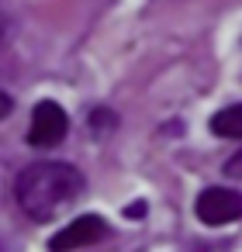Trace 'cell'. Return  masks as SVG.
I'll return each mask as SVG.
<instances>
[{"instance_id":"6da1fadb","label":"cell","mask_w":242,"mask_h":252,"mask_svg":"<svg viewBox=\"0 0 242 252\" xmlns=\"http://www.w3.org/2000/svg\"><path fill=\"white\" fill-rule=\"evenodd\" d=\"M80 190H83V176L69 162H35L14 183L21 211L35 221L56 218L69 200L80 197Z\"/></svg>"},{"instance_id":"7a4b0ae2","label":"cell","mask_w":242,"mask_h":252,"mask_svg":"<svg viewBox=\"0 0 242 252\" xmlns=\"http://www.w3.org/2000/svg\"><path fill=\"white\" fill-rule=\"evenodd\" d=\"M69 131V118L56 100H42L32 111V128H28V145L35 149H52L66 138Z\"/></svg>"},{"instance_id":"3957f363","label":"cell","mask_w":242,"mask_h":252,"mask_svg":"<svg viewBox=\"0 0 242 252\" xmlns=\"http://www.w3.org/2000/svg\"><path fill=\"white\" fill-rule=\"evenodd\" d=\"M197 218L204 224H228V221H239L242 218V193L228 190V187H211L197 197L194 204Z\"/></svg>"},{"instance_id":"277c9868","label":"cell","mask_w":242,"mask_h":252,"mask_svg":"<svg viewBox=\"0 0 242 252\" xmlns=\"http://www.w3.org/2000/svg\"><path fill=\"white\" fill-rule=\"evenodd\" d=\"M104 235H107V224H104V218H97V214H83V218H76L73 224L59 228V231L52 235L49 249H52V252H69V249L94 245V242H101Z\"/></svg>"},{"instance_id":"5b68a950","label":"cell","mask_w":242,"mask_h":252,"mask_svg":"<svg viewBox=\"0 0 242 252\" xmlns=\"http://www.w3.org/2000/svg\"><path fill=\"white\" fill-rule=\"evenodd\" d=\"M211 131L218 138H242V104L235 107H225L211 118Z\"/></svg>"},{"instance_id":"8992f818","label":"cell","mask_w":242,"mask_h":252,"mask_svg":"<svg viewBox=\"0 0 242 252\" xmlns=\"http://www.w3.org/2000/svg\"><path fill=\"white\" fill-rule=\"evenodd\" d=\"M225 176H242V149L225 162Z\"/></svg>"},{"instance_id":"52a82bcc","label":"cell","mask_w":242,"mask_h":252,"mask_svg":"<svg viewBox=\"0 0 242 252\" xmlns=\"http://www.w3.org/2000/svg\"><path fill=\"white\" fill-rule=\"evenodd\" d=\"M7 114H11V97L0 90V118H7Z\"/></svg>"},{"instance_id":"ba28073f","label":"cell","mask_w":242,"mask_h":252,"mask_svg":"<svg viewBox=\"0 0 242 252\" xmlns=\"http://www.w3.org/2000/svg\"><path fill=\"white\" fill-rule=\"evenodd\" d=\"M4 38H7V18L0 14V45H4Z\"/></svg>"}]
</instances>
